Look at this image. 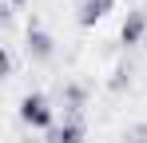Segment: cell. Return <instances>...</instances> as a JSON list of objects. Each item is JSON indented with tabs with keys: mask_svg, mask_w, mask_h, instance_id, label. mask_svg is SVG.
<instances>
[{
	"mask_svg": "<svg viewBox=\"0 0 147 143\" xmlns=\"http://www.w3.org/2000/svg\"><path fill=\"white\" fill-rule=\"evenodd\" d=\"M20 119H24L32 131H52L56 127V111H52V99L44 92H28L20 99Z\"/></svg>",
	"mask_w": 147,
	"mask_h": 143,
	"instance_id": "cell-1",
	"label": "cell"
},
{
	"mask_svg": "<svg viewBox=\"0 0 147 143\" xmlns=\"http://www.w3.org/2000/svg\"><path fill=\"white\" fill-rule=\"evenodd\" d=\"M24 52H28V60L48 64L52 56H56V40H52L44 28H28V36H24Z\"/></svg>",
	"mask_w": 147,
	"mask_h": 143,
	"instance_id": "cell-2",
	"label": "cell"
},
{
	"mask_svg": "<svg viewBox=\"0 0 147 143\" xmlns=\"http://www.w3.org/2000/svg\"><path fill=\"white\" fill-rule=\"evenodd\" d=\"M143 36H147V12L143 8H131V12L123 16V24H119V40L131 48V44H139Z\"/></svg>",
	"mask_w": 147,
	"mask_h": 143,
	"instance_id": "cell-3",
	"label": "cell"
},
{
	"mask_svg": "<svg viewBox=\"0 0 147 143\" xmlns=\"http://www.w3.org/2000/svg\"><path fill=\"white\" fill-rule=\"evenodd\" d=\"M119 0H84L80 4V12H76V20H80V28H96L111 8H115Z\"/></svg>",
	"mask_w": 147,
	"mask_h": 143,
	"instance_id": "cell-4",
	"label": "cell"
},
{
	"mask_svg": "<svg viewBox=\"0 0 147 143\" xmlns=\"http://www.w3.org/2000/svg\"><path fill=\"white\" fill-rule=\"evenodd\" d=\"M48 143H84V123L80 119H64L48 131Z\"/></svg>",
	"mask_w": 147,
	"mask_h": 143,
	"instance_id": "cell-5",
	"label": "cell"
},
{
	"mask_svg": "<svg viewBox=\"0 0 147 143\" xmlns=\"http://www.w3.org/2000/svg\"><path fill=\"white\" fill-rule=\"evenodd\" d=\"M8 4H32V0H8Z\"/></svg>",
	"mask_w": 147,
	"mask_h": 143,
	"instance_id": "cell-6",
	"label": "cell"
},
{
	"mask_svg": "<svg viewBox=\"0 0 147 143\" xmlns=\"http://www.w3.org/2000/svg\"><path fill=\"white\" fill-rule=\"evenodd\" d=\"M24 143H32V139H24Z\"/></svg>",
	"mask_w": 147,
	"mask_h": 143,
	"instance_id": "cell-7",
	"label": "cell"
}]
</instances>
